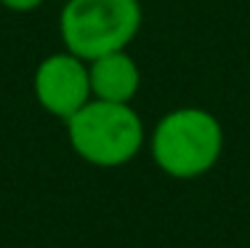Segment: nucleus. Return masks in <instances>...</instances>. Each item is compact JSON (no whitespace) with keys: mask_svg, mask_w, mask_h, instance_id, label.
<instances>
[{"mask_svg":"<svg viewBox=\"0 0 250 248\" xmlns=\"http://www.w3.org/2000/svg\"><path fill=\"white\" fill-rule=\"evenodd\" d=\"M139 0H67L59 16L64 51L83 62L125 51L141 29Z\"/></svg>","mask_w":250,"mask_h":248,"instance_id":"f03ea898","label":"nucleus"},{"mask_svg":"<svg viewBox=\"0 0 250 248\" xmlns=\"http://www.w3.org/2000/svg\"><path fill=\"white\" fill-rule=\"evenodd\" d=\"M69 144L85 163L117 168L144 147V123L130 104L91 99L67 120Z\"/></svg>","mask_w":250,"mask_h":248,"instance_id":"7ed1b4c3","label":"nucleus"},{"mask_svg":"<svg viewBox=\"0 0 250 248\" xmlns=\"http://www.w3.org/2000/svg\"><path fill=\"white\" fill-rule=\"evenodd\" d=\"M88 78L93 99L130 104L141 86V69L128 51H112L88 62Z\"/></svg>","mask_w":250,"mask_h":248,"instance_id":"39448f33","label":"nucleus"},{"mask_svg":"<svg viewBox=\"0 0 250 248\" xmlns=\"http://www.w3.org/2000/svg\"><path fill=\"white\" fill-rule=\"evenodd\" d=\"M35 99L40 102L48 115L62 117L64 123L75 115L80 107H85L93 99L91 78H88V62L69 51L45 56L38 64L32 78Z\"/></svg>","mask_w":250,"mask_h":248,"instance_id":"20e7f679","label":"nucleus"},{"mask_svg":"<svg viewBox=\"0 0 250 248\" xmlns=\"http://www.w3.org/2000/svg\"><path fill=\"white\" fill-rule=\"evenodd\" d=\"M149 147L160 171L173 179H197L221 158L224 128L208 110L178 107L157 120Z\"/></svg>","mask_w":250,"mask_h":248,"instance_id":"f257e3e1","label":"nucleus"},{"mask_svg":"<svg viewBox=\"0 0 250 248\" xmlns=\"http://www.w3.org/2000/svg\"><path fill=\"white\" fill-rule=\"evenodd\" d=\"M45 0H0V5L8 11H14V14H29V11L40 8Z\"/></svg>","mask_w":250,"mask_h":248,"instance_id":"423d86ee","label":"nucleus"}]
</instances>
